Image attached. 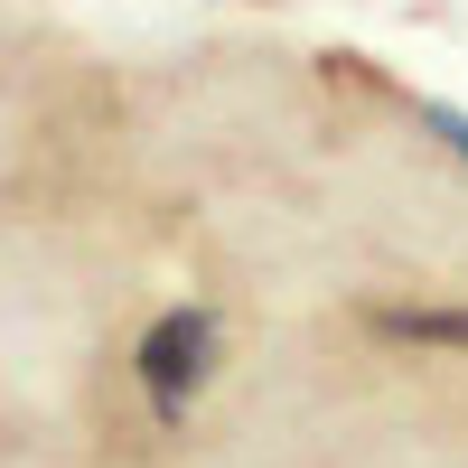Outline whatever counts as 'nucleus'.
Wrapping results in <instances>:
<instances>
[{
    "label": "nucleus",
    "mask_w": 468,
    "mask_h": 468,
    "mask_svg": "<svg viewBox=\"0 0 468 468\" xmlns=\"http://www.w3.org/2000/svg\"><path fill=\"white\" fill-rule=\"evenodd\" d=\"M216 346H225V328H216L207 300H178V309H160V319L141 328L132 384L150 394V421H187V403H197L207 375H216Z\"/></svg>",
    "instance_id": "f257e3e1"
},
{
    "label": "nucleus",
    "mask_w": 468,
    "mask_h": 468,
    "mask_svg": "<svg viewBox=\"0 0 468 468\" xmlns=\"http://www.w3.org/2000/svg\"><path fill=\"white\" fill-rule=\"evenodd\" d=\"M366 328L394 337V346H450V356H468V309H450V300H375Z\"/></svg>",
    "instance_id": "f03ea898"
},
{
    "label": "nucleus",
    "mask_w": 468,
    "mask_h": 468,
    "mask_svg": "<svg viewBox=\"0 0 468 468\" xmlns=\"http://www.w3.org/2000/svg\"><path fill=\"white\" fill-rule=\"evenodd\" d=\"M421 132H431V141L450 150V160L468 169V103H421Z\"/></svg>",
    "instance_id": "7ed1b4c3"
}]
</instances>
